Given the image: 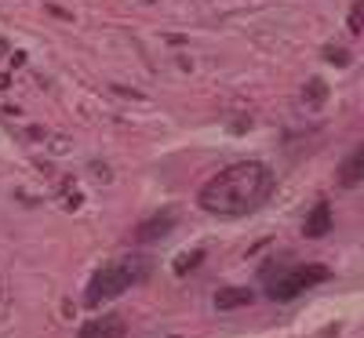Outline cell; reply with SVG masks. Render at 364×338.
I'll return each mask as SVG.
<instances>
[{
  "instance_id": "52a82bcc",
  "label": "cell",
  "mask_w": 364,
  "mask_h": 338,
  "mask_svg": "<svg viewBox=\"0 0 364 338\" xmlns=\"http://www.w3.org/2000/svg\"><path fill=\"white\" fill-rule=\"evenodd\" d=\"M331 229V207L321 200L317 207H314V214L306 219V236H324Z\"/></svg>"
},
{
  "instance_id": "6da1fadb",
  "label": "cell",
  "mask_w": 364,
  "mask_h": 338,
  "mask_svg": "<svg viewBox=\"0 0 364 338\" xmlns=\"http://www.w3.org/2000/svg\"><path fill=\"white\" fill-rule=\"evenodd\" d=\"M269 190H273V171L262 160H240L219 175H211L197 193V204L208 214L240 219V214L255 211L269 197Z\"/></svg>"
},
{
  "instance_id": "277c9868",
  "label": "cell",
  "mask_w": 364,
  "mask_h": 338,
  "mask_svg": "<svg viewBox=\"0 0 364 338\" xmlns=\"http://www.w3.org/2000/svg\"><path fill=\"white\" fill-rule=\"evenodd\" d=\"M80 338H124V320L120 317H99L80 327Z\"/></svg>"
},
{
  "instance_id": "30bf717a",
  "label": "cell",
  "mask_w": 364,
  "mask_h": 338,
  "mask_svg": "<svg viewBox=\"0 0 364 338\" xmlns=\"http://www.w3.org/2000/svg\"><path fill=\"white\" fill-rule=\"evenodd\" d=\"M310 99H314V102L324 99V84H321V80H310Z\"/></svg>"
},
{
  "instance_id": "8992f818",
  "label": "cell",
  "mask_w": 364,
  "mask_h": 338,
  "mask_svg": "<svg viewBox=\"0 0 364 338\" xmlns=\"http://www.w3.org/2000/svg\"><path fill=\"white\" fill-rule=\"evenodd\" d=\"M252 298H255V295H252L248 288H223V291L215 295V310L226 313V310H237V305H252Z\"/></svg>"
},
{
  "instance_id": "3957f363",
  "label": "cell",
  "mask_w": 364,
  "mask_h": 338,
  "mask_svg": "<svg viewBox=\"0 0 364 338\" xmlns=\"http://www.w3.org/2000/svg\"><path fill=\"white\" fill-rule=\"evenodd\" d=\"M266 276H269V273H266ZM321 280H328V269H324V266H295V269H284V273H277V276H269V298L288 302V298L302 295L306 288H314V284H321Z\"/></svg>"
},
{
  "instance_id": "7a4b0ae2",
  "label": "cell",
  "mask_w": 364,
  "mask_h": 338,
  "mask_svg": "<svg viewBox=\"0 0 364 338\" xmlns=\"http://www.w3.org/2000/svg\"><path fill=\"white\" fill-rule=\"evenodd\" d=\"M149 276V258L146 255H124L109 266H102L95 276H91V288H87V302L99 305L102 298H117L120 291H128L135 284H142Z\"/></svg>"
},
{
  "instance_id": "5b68a950",
  "label": "cell",
  "mask_w": 364,
  "mask_h": 338,
  "mask_svg": "<svg viewBox=\"0 0 364 338\" xmlns=\"http://www.w3.org/2000/svg\"><path fill=\"white\" fill-rule=\"evenodd\" d=\"M171 226H175V211L168 207L164 214H157V219H149V222L139 226V240H157V236H164Z\"/></svg>"
},
{
  "instance_id": "ba28073f",
  "label": "cell",
  "mask_w": 364,
  "mask_h": 338,
  "mask_svg": "<svg viewBox=\"0 0 364 338\" xmlns=\"http://www.w3.org/2000/svg\"><path fill=\"white\" fill-rule=\"evenodd\" d=\"M360 178H364V149L353 153V157L343 164V186H357Z\"/></svg>"
},
{
  "instance_id": "9c48e42d",
  "label": "cell",
  "mask_w": 364,
  "mask_h": 338,
  "mask_svg": "<svg viewBox=\"0 0 364 338\" xmlns=\"http://www.w3.org/2000/svg\"><path fill=\"white\" fill-rule=\"evenodd\" d=\"M360 22H364V4H353V11H350V33H360Z\"/></svg>"
}]
</instances>
